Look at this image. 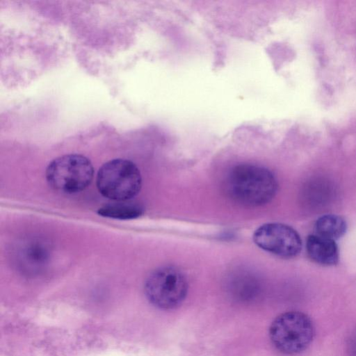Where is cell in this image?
<instances>
[{
    "mask_svg": "<svg viewBox=\"0 0 356 356\" xmlns=\"http://www.w3.org/2000/svg\"><path fill=\"white\" fill-rule=\"evenodd\" d=\"M229 197L244 206L259 207L274 197L277 183L268 169L252 164H240L232 168L225 180Z\"/></svg>",
    "mask_w": 356,
    "mask_h": 356,
    "instance_id": "6da1fadb",
    "label": "cell"
},
{
    "mask_svg": "<svg viewBox=\"0 0 356 356\" xmlns=\"http://www.w3.org/2000/svg\"><path fill=\"white\" fill-rule=\"evenodd\" d=\"M314 326L310 317L299 311H288L278 315L269 327L274 347L283 354L294 355L304 352L314 337Z\"/></svg>",
    "mask_w": 356,
    "mask_h": 356,
    "instance_id": "7a4b0ae2",
    "label": "cell"
},
{
    "mask_svg": "<svg viewBox=\"0 0 356 356\" xmlns=\"http://www.w3.org/2000/svg\"><path fill=\"white\" fill-rule=\"evenodd\" d=\"M142 178L138 167L123 159L111 160L99 170L97 186L105 197L118 202L129 200L141 188Z\"/></svg>",
    "mask_w": 356,
    "mask_h": 356,
    "instance_id": "3957f363",
    "label": "cell"
},
{
    "mask_svg": "<svg viewBox=\"0 0 356 356\" xmlns=\"http://www.w3.org/2000/svg\"><path fill=\"white\" fill-rule=\"evenodd\" d=\"M94 175L90 160L80 154L63 155L54 159L46 170L48 184L65 194L79 193L90 184Z\"/></svg>",
    "mask_w": 356,
    "mask_h": 356,
    "instance_id": "277c9868",
    "label": "cell"
},
{
    "mask_svg": "<svg viewBox=\"0 0 356 356\" xmlns=\"http://www.w3.org/2000/svg\"><path fill=\"white\" fill-rule=\"evenodd\" d=\"M144 290L152 305L162 309H172L185 300L188 282L182 272L177 268L162 266L147 277Z\"/></svg>",
    "mask_w": 356,
    "mask_h": 356,
    "instance_id": "5b68a950",
    "label": "cell"
},
{
    "mask_svg": "<svg viewBox=\"0 0 356 356\" xmlns=\"http://www.w3.org/2000/svg\"><path fill=\"white\" fill-rule=\"evenodd\" d=\"M253 240L264 250L284 258L296 256L302 248L298 232L290 226L278 222L259 227L253 234Z\"/></svg>",
    "mask_w": 356,
    "mask_h": 356,
    "instance_id": "8992f818",
    "label": "cell"
},
{
    "mask_svg": "<svg viewBox=\"0 0 356 356\" xmlns=\"http://www.w3.org/2000/svg\"><path fill=\"white\" fill-rule=\"evenodd\" d=\"M50 252V246L44 239L28 238L17 246L15 252L17 267L24 273L36 274L49 262Z\"/></svg>",
    "mask_w": 356,
    "mask_h": 356,
    "instance_id": "52a82bcc",
    "label": "cell"
},
{
    "mask_svg": "<svg viewBox=\"0 0 356 356\" xmlns=\"http://www.w3.org/2000/svg\"><path fill=\"white\" fill-rule=\"evenodd\" d=\"M306 249L309 257L317 264L332 266L339 261V249L334 240L312 234L307 238Z\"/></svg>",
    "mask_w": 356,
    "mask_h": 356,
    "instance_id": "ba28073f",
    "label": "cell"
},
{
    "mask_svg": "<svg viewBox=\"0 0 356 356\" xmlns=\"http://www.w3.org/2000/svg\"><path fill=\"white\" fill-rule=\"evenodd\" d=\"M335 191L332 183L324 178L309 180L304 186L302 199L310 209L324 207L334 197Z\"/></svg>",
    "mask_w": 356,
    "mask_h": 356,
    "instance_id": "9c48e42d",
    "label": "cell"
},
{
    "mask_svg": "<svg viewBox=\"0 0 356 356\" xmlns=\"http://www.w3.org/2000/svg\"><path fill=\"white\" fill-rule=\"evenodd\" d=\"M346 227V220L334 214L322 216L315 224L316 234L334 241L344 234Z\"/></svg>",
    "mask_w": 356,
    "mask_h": 356,
    "instance_id": "30bf717a",
    "label": "cell"
},
{
    "mask_svg": "<svg viewBox=\"0 0 356 356\" xmlns=\"http://www.w3.org/2000/svg\"><path fill=\"white\" fill-rule=\"evenodd\" d=\"M143 211V207L138 204L119 202L102 207L97 213L99 216L109 218L130 220L140 216Z\"/></svg>",
    "mask_w": 356,
    "mask_h": 356,
    "instance_id": "8fae6325",
    "label": "cell"
},
{
    "mask_svg": "<svg viewBox=\"0 0 356 356\" xmlns=\"http://www.w3.org/2000/svg\"><path fill=\"white\" fill-rule=\"evenodd\" d=\"M233 289L236 296L247 299L255 295L258 285L254 277L248 275H241L234 280Z\"/></svg>",
    "mask_w": 356,
    "mask_h": 356,
    "instance_id": "7c38bea8",
    "label": "cell"
},
{
    "mask_svg": "<svg viewBox=\"0 0 356 356\" xmlns=\"http://www.w3.org/2000/svg\"><path fill=\"white\" fill-rule=\"evenodd\" d=\"M347 350L350 356H356V330L350 334L348 339Z\"/></svg>",
    "mask_w": 356,
    "mask_h": 356,
    "instance_id": "4fadbf2b",
    "label": "cell"
}]
</instances>
